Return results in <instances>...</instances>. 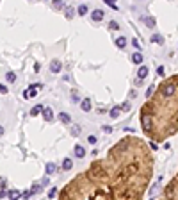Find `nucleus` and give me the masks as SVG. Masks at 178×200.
I'll use <instances>...</instances> for the list:
<instances>
[{
  "label": "nucleus",
  "mask_w": 178,
  "mask_h": 200,
  "mask_svg": "<svg viewBox=\"0 0 178 200\" xmlns=\"http://www.w3.org/2000/svg\"><path fill=\"white\" fill-rule=\"evenodd\" d=\"M151 154L143 140L126 136L109 150L107 157L91 163L77 175L61 198H141L151 179Z\"/></svg>",
  "instance_id": "nucleus-1"
},
{
  "label": "nucleus",
  "mask_w": 178,
  "mask_h": 200,
  "mask_svg": "<svg viewBox=\"0 0 178 200\" xmlns=\"http://www.w3.org/2000/svg\"><path fill=\"white\" fill-rule=\"evenodd\" d=\"M141 127L151 141H166L178 132V91L164 97L159 91L141 107Z\"/></svg>",
  "instance_id": "nucleus-2"
},
{
  "label": "nucleus",
  "mask_w": 178,
  "mask_h": 200,
  "mask_svg": "<svg viewBox=\"0 0 178 200\" xmlns=\"http://www.w3.org/2000/svg\"><path fill=\"white\" fill-rule=\"evenodd\" d=\"M164 196L167 198H178V175L167 184V188L164 189Z\"/></svg>",
  "instance_id": "nucleus-3"
},
{
  "label": "nucleus",
  "mask_w": 178,
  "mask_h": 200,
  "mask_svg": "<svg viewBox=\"0 0 178 200\" xmlns=\"http://www.w3.org/2000/svg\"><path fill=\"white\" fill-rule=\"evenodd\" d=\"M41 115H43L44 122H52V120H54V111H52V107H43Z\"/></svg>",
  "instance_id": "nucleus-4"
},
{
  "label": "nucleus",
  "mask_w": 178,
  "mask_h": 200,
  "mask_svg": "<svg viewBox=\"0 0 178 200\" xmlns=\"http://www.w3.org/2000/svg\"><path fill=\"white\" fill-rule=\"evenodd\" d=\"M50 70H52V73H59V72L62 70V63H61L59 59H54V61L50 63Z\"/></svg>",
  "instance_id": "nucleus-5"
},
{
  "label": "nucleus",
  "mask_w": 178,
  "mask_h": 200,
  "mask_svg": "<svg viewBox=\"0 0 178 200\" xmlns=\"http://www.w3.org/2000/svg\"><path fill=\"white\" fill-rule=\"evenodd\" d=\"M148 73H150V68L148 66H139V70H137V79H141V80H144L146 77H148Z\"/></svg>",
  "instance_id": "nucleus-6"
},
{
  "label": "nucleus",
  "mask_w": 178,
  "mask_h": 200,
  "mask_svg": "<svg viewBox=\"0 0 178 200\" xmlns=\"http://www.w3.org/2000/svg\"><path fill=\"white\" fill-rule=\"evenodd\" d=\"M80 107H82L84 113H89V111L93 109V102H91V98H84V100L80 102Z\"/></svg>",
  "instance_id": "nucleus-7"
},
{
  "label": "nucleus",
  "mask_w": 178,
  "mask_h": 200,
  "mask_svg": "<svg viewBox=\"0 0 178 200\" xmlns=\"http://www.w3.org/2000/svg\"><path fill=\"white\" fill-rule=\"evenodd\" d=\"M103 16H105V14H103L102 9H95V11L91 13V20H93V21H102Z\"/></svg>",
  "instance_id": "nucleus-8"
},
{
  "label": "nucleus",
  "mask_w": 178,
  "mask_h": 200,
  "mask_svg": "<svg viewBox=\"0 0 178 200\" xmlns=\"http://www.w3.org/2000/svg\"><path fill=\"white\" fill-rule=\"evenodd\" d=\"M121 111H123V109H121V105H114L112 109H110V113H109V115H110V118H112V120H116V118H119Z\"/></svg>",
  "instance_id": "nucleus-9"
},
{
  "label": "nucleus",
  "mask_w": 178,
  "mask_h": 200,
  "mask_svg": "<svg viewBox=\"0 0 178 200\" xmlns=\"http://www.w3.org/2000/svg\"><path fill=\"white\" fill-rule=\"evenodd\" d=\"M73 152H75V155L78 159H82V157H85V148L82 147V145H75V148H73Z\"/></svg>",
  "instance_id": "nucleus-10"
},
{
  "label": "nucleus",
  "mask_w": 178,
  "mask_h": 200,
  "mask_svg": "<svg viewBox=\"0 0 178 200\" xmlns=\"http://www.w3.org/2000/svg\"><path fill=\"white\" fill-rule=\"evenodd\" d=\"M55 172H57L55 163H47V166H44V173H47V175H54Z\"/></svg>",
  "instance_id": "nucleus-11"
},
{
  "label": "nucleus",
  "mask_w": 178,
  "mask_h": 200,
  "mask_svg": "<svg viewBox=\"0 0 178 200\" xmlns=\"http://www.w3.org/2000/svg\"><path fill=\"white\" fill-rule=\"evenodd\" d=\"M132 63H134V64H141V63H143V54H141V50H137V52L132 54Z\"/></svg>",
  "instance_id": "nucleus-12"
},
{
  "label": "nucleus",
  "mask_w": 178,
  "mask_h": 200,
  "mask_svg": "<svg viewBox=\"0 0 178 200\" xmlns=\"http://www.w3.org/2000/svg\"><path fill=\"white\" fill-rule=\"evenodd\" d=\"M71 168H73V161H71L70 157H64V159H62V170L68 172V170H71Z\"/></svg>",
  "instance_id": "nucleus-13"
},
{
  "label": "nucleus",
  "mask_w": 178,
  "mask_h": 200,
  "mask_svg": "<svg viewBox=\"0 0 178 200\" xmlns=\"http://www.w3.org/2000/svg\"><path fill=\"white\" fill-rule=\"evenodd\" d=\"M116 47H118V48H125V47H126V38H125V36L116 38Z\"/></svg>",
  "instance_id": "nucleus-14"
},
{
  "label": "nucleus",
  "mask_w": 178,
  "mask_h": 200,
  "mask_svg": "<svg viewBox=\"0 0 178 200\" xmlns=\"http://www.w3.org/2000/svg\"><path fill=\"white\" fill-rule=\"evenodd\" d=\"M30 191H32V195H37V193H41V191H43V186H41V182H34V184L30 186Z\"/></svg>",
  "instance_id": "nucleus-15"
},
{
  "label": "nucleus",
  "mask_w": 178,
  "mask_h": 200,
  "mask_svg": "<svg viewBox=\"0 0 178 200\" xmlns=\"http://www.w3.org/2000/svg\"><path fill=\"white\" fill-rule=\"evenodd\" d=\"M41 111H43V105H34L32 109H30V116H37V115H41Z\"/></svg>",
  "instance_id": "nucleus-16"
},
{
  "label": "nucleus",
  "mask_w": 178,
  "mask_h": 200,
  "mask_svg": "<svg viewBox=\"0 0 178 200\" xmlns=\"http://www.w3.org/2000/svg\"><path fill=\"white\" fill-rule=\"evenodd\" d=\"M151 41L157 43V45H164V38H162L160 34H153V36H151Z\"/></svg>",
  "instance_id": "nucleus-17"
},
{
  "label": "nucleus",
  "mask_w": 178,
  "mask_h": 200,
  "mask_svg": "<svg viewBox=\"0 0 178 200\" xmlns=\"http://www.w3.org/2000/svg\"><path fill=\"white\" fill-rule=\"evenodd\" d=\"M59 120H61L62 123H70V122H71V118H70L68 113H59Z\"/></svg>",
  "instance_id": "nucleus-18"
},
{
  "label": "nucleus",
  "mask_w": 178,
  "mask_h": 200,
  "mask_svg": "<svg viewBox=\"0 0 178 200\" xmlns=\"http://www.w3.org/2000/svg\"><path fill=\"white\" fill-rule=\"evenodd\" d=\"M52 7L59 11V9H64L66 6H64V2H62V0H54V2H52Z\"/></svg>",
  "instance_id": "nucleus-19"
},
{
  "label": "nucleus",
  "mask_w": 178,
  "mask_h": 200,
  "mask_svg": "<svg viewBox=\"0 0 178 200\" xmlns=\"http://www.w3.org/2000/svg\"><path fill=\"white\" fill-rule=\"evenodd\" d=\"M64 9H66V18L71 20V18H73V14H75V9H73V7H70V6H66Z\"/></svg>",
  "instance_id": "nucleus-20"
},
{
  "label": "nucleus",
  "mask_w": 178,
  "mask_h": 200,
  "mask_svg": "<svg viewBox=\"0 0 178 200\" xmlns=\"http://www.w3.org/2000/svg\"><path fill=\"white\" fill-rule=\"evenodd\" d=\"M144 23H146L150 29H153V27H155V18H151V16H146V18H144Z\"/></svg>",
  "instance_id": "nucleus-21"
},
{
  "label": "nucleus",
  "mask_w": 178,
  "mask_h": 200,
  "mask_svg": "<svg viewBox=\"0 0 178 200\" xmlns=\"http://www.w3.org/2000/svg\"><path fill=\"white\" fill-rule=\"evenodd\" d=\"M87 11H89V9H87V6H84V4H82V6H78V9H77L78 16H85V14H87Z\"/></svg>",
  "instance_id": "nucleus-22"
},
{
  "label": "nucleus",
  "mask_w": 178,
  "mask_h": 200,
  "mask_svg": "<svg viewBox=\"0 0 178 200\" xmlns=\"http://www.w3.org/2000/svg\"><path fill=\"white\" fill-rule=\"evenodd\" d=\"M20 195H21V191H18V189H11V191H9V198H11V200L20 198Z\"/></svg>",
  "instance_id": "nucleus-23"
},
{
  "label": "nucleus",
  "mask_w": 178,
  "mask_h": 200,
  "mask_svg": "<svg viewBox=\"0 0 178 200\" xmlns=\"http://www.w3.org/2000/svg\"><path fill=\"white\" fill-rule=\"evenodd\" d=\"M6 80H7V82H14V80H16V73H14V72H7V73H6Z\"/></svg>",
  "instance_id": "nucleus-24"
},
{
  "label": "nucleus",
  "mask_w": 178,
  "mask_h": 200,
  "mask_svg": "<svg viewBox=\"0 0 178 200\" xmlns=\"http://www.w3.org/2000/svg\"><path fill=\"white\" fill-rule=\"evenodd\" d=\"M109 27L112 29V31H119V23H118V21H114V20L109 21Z\"/></svg>",
  "instance_id": "nucleus-25"
},
{
  "label": "nucleus",
  "mask_w": 178,
  "mask_h": 200,
  "mask_svg": "<svg viewBox=\"0 0 178 200\" xmlns=\"http://www.w3.org/2000/svg\"><path fill=\"white\" fill-rule=\"evenodd\" d=\"M96 141H98V138H96L95 134H91V136H87V143H89V145H96Z\"/></svg>",
  "instance_id": "nucleus-26"
},
{
  "label": "nucleus",
  "mask_w": 178,
  "mask_h": 200,
  "mask_svg": "<svg viewBox=\"0 0 178 200\" xmlns=\"http://www.w3.org/2000/svg\"><path fill=\"white\" fill-rule=\"evenodd\" d=\"M130 43H132V47H134V48H136V50H141V43H139V41H137L136 38H134V39H132Z\"/></svg>",
  "instance_id": "nucleus-27"
},
{
  "label": "nucleus",
  "mask_w": 178,
  "mask_h": 200,
  "mask_svg": "<svg viewBox=\"0 0 178 200\" xmlns=\"http://www.w3.org/2000/svg\"><path fill=\"white\" fill-rule=\"evenodd\" d=\"M103 2H105L107 6H110L112 9H118V6H116V0H103Z\"/></svg>",
  "instance_id": "nucleus-28"
},
{
  "label": "nucleus",
  "mask_w": 178,
  "mask_h": 200,
  "mask_svg": "<svg viewBox=\"0 0 178 200\" xmlns=\"http://www.w3.org/2000/svg\"><path fill=\"white\" fill-rule=\"evenodd\" d=\"M0 198H9V191H7L6 188L0 189Z\"/></svg>",
  "instance_id": "nucleus-29"
},
{
  "label": "nucleus",
  "mask_w": 178,
  "mask_h": 200,
  "mask_svg": "<svg viewBox=\"0 0 178 200\" xmlns=\"http://www.w3.org/2000/svg\"><path fill=\"white\" fill-rule=\"evenodd\" d=\"M102 130L105 132V134H110V132H112V127H110V125H103V127H102Z\"/></svg>",
  "instance_id": "nucleus-30"
},
{
  "label": "nucleus",
  "mask_w": 178,
  "mask_h": 200,
  "mask_svg": "<svg viewBox=\"0 0 178 200\" xmlns=\"http://www.w3.org/2000/svg\"><path fill=\"white\" fill-rule=\"evenodd\" d=\"M78 100H80V98H78L77 91H73V93H71V102H73V104H78Z\"/></svg>",
  "instance_id": "nucleus-31"
},
{
  "label": "nucleus",
  "mask_w": 178,
  "mask_h": 200,
  "mask_svg": "<svg viewBox=\"0 0 178 200\" xmlns=\"http://www.w3.org/2000/svg\"><path fill=\"white\" fill-rule=\"evenodd\" d=\"M55 196H57V189H55V188H52V189L48 191V198H55Z\"/></svg>",
  "instance_id": "nucleus-32"
},
{
  "label": "nucleus",
  "mask_w": 178,
  "mask_h": 200,
  "mask_svg": "<svg viewBox=\"0 0 178 200\" xmlns=\"http://www.w3.org/2000/svg\"><path fill=\"white\" fill-rule=\"evenodd\" d=\"M153 91H155V86H150V88H148V90H146V97L150 98V97L153 95Z\"/></svg>",
  "instance_id": "nucleus-33"
},
{
  "label": "nucleus",
  "mask_w": 178,
  "mask_h": 200,
  "mask_svg": "<svg viewBox=\"0 0 178 200\" xmlns=\"http://www.w3.org/2000/svg\"><path fill=\"white\" fill-rule=\"evenodd\" d=\"M32 195V191H21V195H20V198H29Z\"/></svg>",
  "instance_id": "nucleus-34"
},
{
  "label": "nucleus",
  "mask_w": 178,
  "mask_h": 200,
  "mask_svg": "<svg viewBox=\"0 0 178 200\" xmlns=\"http://www.w3.org/2000/svg\"><path fill=\"white\" fill-rule=\"evenodd\" d=\"M0 93H2V95H6V93H7V86L0 84Z\"/></svg>",
  "instance_id": "nucleus-35"
},
{
  "label": "nucleus",
  "mask_w": 178,
  "mask_h": 200,
  "mask_svg": "<svg viewBox=\"0 0 178 200\" xmlns=\"http://www.w3.org/2000/svg\"><path fill=\"white\" fill-rule=\"evenodd\" d=\"M6 177H0V188H6Z\"/></svg>",
  "instance_id": "nucleus-36"
},
{
  "label": "nucleus",
  "mask_w": 178,
  "mask_h": 200,
  "mask_svg": "<svg viewBox=\"0 0 178 200\" xmlns=\"http://www.w3.org/2000/svg\"><path fill=\"white\" fill-rule=\"evenodd\" d=\"M157 73H159L160 77L164 75V66H159V68H157Z\"/></svg>",
  "instance_id": "nucleus-37"
},
{
  "label": "nucleus",
  "mask_w": 178,
  "mask_h": 200,
  "mask_svg": "<svg viewBox=\"0 0 178 200\" xmlns=\"http://www.w3.org/2000/svg\"><path fill=\"white\" fill-rule=\"evenodd\" d=\"M121 109H123V111H128V109H130V104H128V102H125V104L121 105Z\"/></svg>",
  "instance_id": "nucleus-38"
},
{
  "label": "nucleus",
  "mask_w": 178,
  "mask_h": 200,
  "mask_svg": "<svg viewBox=\"0 0 178 200\" xmlns=\"http://www.w3.org/2000/svg\"><path fill=\"white\" fill-rule=\"evenodd\" d=\"M2 134H4V127H2V125H0V136H2Z\"/></svg>",
  "instance_id": "nucleus-39"
}]
</instances>
